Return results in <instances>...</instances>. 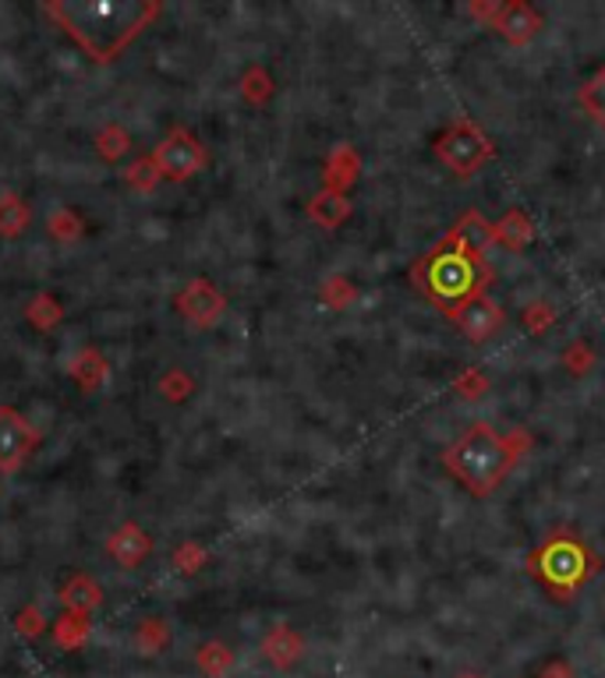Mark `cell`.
I'll list each match as a JSON object with an SVG mask.
<instances>
[{
  "label": "cell",
  "instance_id": "cell-25",
  "mask_svg": "<svg viewBox=\"0 0 605 678\" xmlns=\"http://www.w3.org/2000/svg\"><path fill=\"white\" fill-rule=\"evenodd\" d=\"M234 665H238V654H234L224 639H206L195 650V668L206 678H227Z\"/></svg>",
  "mask_w": 605,
  "mask_h": 678
},
{
  "label": "cell",
  "instance_id": "cell-33",
  "mask_svg": "<svg viewBox=\"0 0 605 678\" xmlns=\"http://www.w3.org/2000/svg\"><path fill=\"white\" fill-rule=\"evenodd\" d=\"M520 321H525V329L531 336H542L552 321H557V311H552V304L549 300H531L525 311H520Z\"/></svg>",
  "mask_w": 605,
  "mask_h": 678
},
{
  "label": "cell",
  "instance_id": "cell-8",
  "mask_svg": "<svg viewBox=\"0 0 605 678\" xmlns=\"http://www.w3.org/2000/svg\"><path fill=\"white\" fill-rule=\"evenodd\" d=\"M43 446V431L14 406H0V473H19Z\"/></svg>",
  "mask_w": 605,
  "mask_h": 678
},
{
  "label": "cell",
  "instance_id": "cell-23",
  "mask_svg": "<svg viewBox=\"0 0 605 678\" xmlns=\"http://www.w3.org/2000/svg\"><path fill=\"white\" fill-rule=\"evenodd\" d=\"M25 321L36 332H54L61 321H64V304L57 294H50V291H40V294H32L25 300Z\"/></svg>",
  "mask_w": 605,
  "mask_h": 678
},
{
  "label": "cell",
  "instance_id": "cell-10",
  "mask_svg": "<svg viewBox=\"0 0 605 678\" xmlns=\"http://www.w3.org/2000/svg\"><path fill=\"white\" fill-rule=\"evenodd\" d=\"M542 25L545 19L538 14L534 4H528V0H503L489 29H496L510 46H528L538 32H542Z\"/></svg>",
  "mask_w": 605,
  "mask_h": 678
},
{
  "label": "cell",
  "instance_id": "cell-3",
  "mask_svg": "<svg viewBox=\"0 0 605 678\" xmlns=\"http://www.w3.org/2000/svg\"><path fill=\"white\" fill-rule=\"evenodd\" d=\"M525 569L552 604H570L598 576L602 558L574 527H552L528 551Z\"/></svg>",
  "mask_w": 605,
  "mask_h": 678
},
{
  "label": "cell",
  "instance_id": "cell-32",
  "mask_svg": "<svg viewBox=\"0 0 605 678\" xmlns=\"http://www.w3.org/2000/svg\"><path fill=\"white\" fill-rule=\"evenodd\" d=\"M318 297H323L326 308L341 311V308H347L350 300H355V286H350V280H344V276H329L323 283V291H318Z\"/></svg>",
  "mask_w": 605,
  "mask_h": 678
},
{
  "label": "cell",
  "instance_id": "cell-27",
  "mask_svg": "<svg viewBox=\"0 0 605 678\" xmlns=\"http://www.w3.org/2000/svg\"><path fill=\"white\" fill-rule=\"evenodd\" d=\"M273 92H277V81H273V75H269L262 64L245 67V75H241V99H245L248 107H266L269 99H273Z\"/></svg>",
  "mask_w": 605,
  "mask_h": 678
},
{
  "label": "cell",
  "instance_id": "cell-13",
  "mask_svg": "<svg viewBox=\"0 0 605 678\" xmlns=\"http://www.w3.org/2000/svg\"><path fill=\"white\" fill-rule=\"evenodd\" d=\"M67 379H72L82 393L99 396L114 382V364L99 347H82L72 353V361H67Z\"/></svg>",
  "mask_w": 605,
  "mask_h": 678
},
{
  "label": "cell",
  "instance_id": "cell-34",
  "mask_svg": "<svg viewBox=\"0 0 605 678\" xmlns=\"http://www.w3.org/2000/svg\"><path fill=\"white\" fill-rule=\"evenodd\" d=\"M563 368L570 371V375H587V371L595 368V350L584 343V339H577V343H570L563 350Z\"/></svg>",
  "mask_w": 605,
  "mask_h": 678
},
{
  "label": "cell",
  "instance_id": "cell-37",
  "mask_svg": "<svg viewBox=\"0 0 605 678\" xmlns=\"http://www.w3.org/2000/svg\"><path fill=\"white\" fill-rule=\"evenodd\" d=\"M457 678H482V675H475V671H461Z\"/></svg>",
  "mask_w": 605,
  "mask_h": 678
},
{
  "label": "cell",
  "instance_id": "cell-22",
  "mask_svg": "<svg viewBox=\"0 0 605 678\" xmlns=\"http://www.w3.org/2000/svg\"><path fill=\"white\" fill-rule=\"evenodd\" d=\"M46 233H50V241L72 248L86 237V216L72 206H54L46 212Z\"/></svg>",
  "mask_w": 605,
  "mask_h": 678
},
{
  "label": "cell",
  "instance_id": "cell-19",
  "mask_svg": "<svg viewBox=\"0 0 605 678\" xmlns=\"http://www.w3.org/2000/svg\"><path fill=\"white\" fill-rule=\"evenodd\" d=\"M32 227V206L19 192H0V237L19 241Z\"/></svg>",
  "mask_w": 605,
  "mask_h": 678
},
{
  "label": "cell",
  "instance_id": "cell-14",
  "mask_svg": "<svg viewBox=\"0 0 605 678\" xmlns=\"http://www.w3.org/2000/svg\"><path fill=\"white\" fill-rule=\"evenodd\" d=\"M443 244H450L453 251L471 254V259H485L489 248L496 244L493 241V223L478 209H467L457 223L450 227V233L443 237Z\"/></svg>",
  "mask_w": 605,
  "mask_h": 678
},
{
  "label": "cell",
  "instance_id": "cell-7",
  "mask_svg": "<svg viewBox=\"0 0 605 678\" xmlns=\"http://www.w3.org/2000/svg\"><path fill=\"white\" fill-rule=\"evenodd\" d=\"M174 311L188 321L192 329L209 332L220 326L227 315V294L209 276H195L174 294Z\"/></svg>",
  "mask_w": 605,
  "mask_h": 678
},
{
  "label": "cell",
  "instance_id": "cell-24",
  "mask_svg": "<svg viewBox=\"0 0 605 678\" xmlns=\"http://www.w3.org/2000/svg\"><path fill=\"white\" fill-rule=\"evenodd\" d=\"M50 633H54V643H57L61 650L75 654V650H82V647H86V643H89V636H93V619L64 612V615L54 619V625H50Z\"/></svg>",
  "mask_w": 605,
  "mask_h": 678
},
{
  "label": "cell",
  "instance_id": "cell-17",
  "mask_svg": "<svg viewBox=\"0 0 605 678\" xmlns=\"http://www.w3.org/2000/svg\"><path fill=\"white\" fill-rule=\"evenodd\" d=\"M350 212H355V206H350V198L341 195V192H326V188H318L312 198H309V206H305V216L312 219L315 227H323V230H336V227H344Z\"/></svg>",
  "mask_w": 605,
  "mask_h": 678
},
{
  "label": "cell",
  "instance_id": "cell-26",
  "mask_svg": "<svg viewBox=\"0 0 605 678\" xmlns=\"http://www.w3.org/2000/svg\"><path fill=\"white\" fill-rule=\"evenodd\" d=\"M121 181H125V188H128L131 195H139V198H142V195H153L160 184H163L160 170L153 166V160H149V156H139V160L125 163Z\"/></svg>",
  "mask_w": 605,
  "mask_h": 678
},
{
  "label": "cell",
  "instance_id": "cell-35",
  "mask_svg": "<svg viewBox=\"0 0 605 678\" xmlns=\"http://www.w3.org/2000/svg\"><path fill=\"white\" fill-rule=\"evenodd\" d=\"M485 375L482 371H464V375L457 379V393H464V400H482L485 396Z\"/></svg>",
  "mask_w": 605,
  "mask_h": 678
},
{
  "label": "cell",
  "instance_id": "cell-28",
  "mask_svg": "<svg viewBox=\"0 0 605 678\" xmlns=\"http://www.w3.org/2000/svg\"><path fill=\"white\" fill-rule=\"evenodd\" d=\"M577 103L581 110L592 117V121L605 131V64L598 67V72L587 78L581 85V92H577Z\"/></svg>",
  "mask_w": 605,
  "mask_h": 678
},
{
  "label": "cell",
  "instance_id": "cell-20",
  "mask_svg": "<svg viewBox=\"0 0 605 678\" xmlns=\"http://www.w3.org/2000/svg\"><path fill=\"white\" fill-rule=\"evenodd\" d=\"M131 643H134V650H139L142 657H156V654H163L174 643V630H171V622H166V619L149 615V619H142L139 625H134Z\"/></svg>",
  "mask_w": 605,
  "mask_h": 678
},
{
  "label": "cell",
  "instance_id": "cell-1",
  "mask_svg": "<svg viewBox=\"0 0 605 678\" xmlns=\"http://www.w3.org/2000/svg\"><path fill=\"white\" fill-rule=\"evenodd\" d=\"M46 19L57 22L61 32L82 54L96 64H114L125 50L153 25L163 4L160 0H99V4H72V0H46Z\"/></svg>",
  "mask_w": 605,
  "mask_h": 678
},
{
  "label": "cell",
  "instance_id": "cell-31",
  "mask_svg": "<svg viewBox=\"0 0 605 678\" xmlns=\"http://www.w3.org/2000/svg\"><path fill=\"white\" fill-rule=\"evenodd\" d=\"M14 630H19V636H25V639H40L50 630V619L40 604H25L22 612L14 615Z\"/></svg>",
  "mask_w": 605,
  "mask_h": 678
},
{
  "label": "cell",
  "instance_id": "cell-11",
  "mask_svg": "<svg viewBox=\"0 0 605 678\" xmlns=\"http://www.w3.org/2000/svg\"><path fill=\"white\" fill-rule=\"evenodd\" d=\"M259 650H262V657H266L269 668L291 671V668L301 665V660H305L309 643H305V636H301L291 622H273V625L266 630V636H262V643H259Z\"/></svg>",
  "mask_w": 605,
  "mask_h": 678
},
{
  "label": "cell",
  "instance_id": "cell-30",
  "mask_svg": "<svg viewBox=\"0 0 605 678\" xmlns=\"http://www.w3.org/2000/svg\"><path fill=\"white\" fill-rule=\"evenodd\" d=\"M156 393L166 403H188L195 396V379L184 368H166L160 375V382H156Z\"/></svg>",
  "mask_w": 605,
  "mask_h": 678
},
{
  "label": "cell",
  "instance_id": "cell-29",
  "mask_svg": "<svg viewBox=\"0 0 605 678\" xmlns=\"http://www.w3.org/2000/svg\"><path fill=\"white\" fill-rule=\"evenodd\" d=\"M171 566H174L177 576H195V572H202L209 566V548L195 537L181 540V545L171 551Z\"/></svg>",
  "mask_w": 605,
  "mask_h": 678
},
{
  "label": "cell",
  "instance_id": "cell-6",
  "mask_svg": "<svg viewBox=\"0 0 605 678\" xmlns=\"http://www.w3.org/2000/svg\"><path fill=\"white\" fill-rule=\"evenodd\" d=\"M149 160H153V166L160 170V177H163L166 184H184V181L198 177L202 170L209 166V149H206V142H202L192 128L174 124V128L166 131L163 139L153 145Z\"/></svg>",
  "mask_w": 605,
  "mask_h": 678
},
{
  "label": "cell",
  "instance_id": "cell-36",
  "mask_svg": "<svg viewBox=\"0 0 605 678\" xmlns=\"http://www.w3.org/2000/svg\"><path fill=\"white\" fill-rule=\"evenodd\" d=\"M538 678H577V671H574V665H570V660L552 657V660H545V665H542Z\"/></svg>",
  "mask_w": 605,
  "mask_h": 678
},
{
  "label": "cell",
  "instance_id": "cell-16",
  "mask_svg": "<svg viewBox=\"0 0 605 678\" xmlns=\"http://www.w3.org/2000/svg\"><path fill=\"white\" fill-rule=\"evenodd\" d=\"M361 177V152L350 142H336L323 163V188L347 195Z\"/></svg>",
  "mask_w": 605,
  "mask_h": 678
},
{
  "label": "cell",
  "instance_id": "cell-15",
  "mask_svg": "<svg viewBox=\"0 0 605 678\" xmlns=\"http://www.w3.org/2000/svg\"><path fill=\"white\" fill-rule=\"evenodd\" d=\"M57 598H61L64 612L93 619L99 608H104V587H99V580H96L93 572H72V576H67V580L61 583Z\"/></svg>",
  "mask_w": 605,
  "mask_h": 678
},
{
  "label": "cell",
  "instance_id": "cell-4",
  "mask_svg": "<svg viewBox=\"0 0 605 678\" xmlns=\"http://www.w3.org/2000/svg\"><path fill=\"white\" fill-rule=\"evenodd\" d=\"M411 280L429 304H435L446 318L457 315L464 304L485 297V286L493 283V269L485 259H471L464 251H453L450 244L429 248L414 262Z\"/></svg>",
  "mask_w": 605,
  "mask_h": 678
},
{
  "label": "cell",
  "instance_id": "cell-2",
  "mask_svg": "<svg viewBox=\"0 0 605 678\" xmlns=\"http://www.w3.org/2000/svg\"><path fill=\"white\" fill-rule=\"evenodd\" d=\"M528 446H531L528 431L514 428V431L503 435L489 420H475L457 442L446 446L443 467H446L450 478L467 491V495L489 499L503 484V478L514 470V463L525 456Z\"/></svg>",
  "mask_w": 605,
  "mask_h": 678
},
{
  "label": "cell",
  "instance_id": "cell-5",
  "mask_svg": "<svg viewBox=\"0 0 605 678\" xmlns=\"http://www.w3.org/2000/svg\"><path fill=\"white\" fill-rule=\"evenodd\" d=\"M435 160H440L453 177H475L478 170L496 160V145L471 117H457L450 121L432 142Z\"/></svg>",
  "mask_w": 605,
  "mask_h": 678
},
{
  "label": "cell",
  "instance_id": "cell-12",
  "mask_svg": "<svg viewBox=\"0 0 605 678\" xmlns=\"http://www.w3.org/2000/svg\"><path fill=\"white\" fill-rule=\"evenodd\" d=\"M104 548L121 569H139V566L149 562V555H153V534H149L142 523L125 520L110 531Z\"/></svg>",
  "mask_w": 605,
  "mask_h": 678
},
{
  "label": "cell",
  "instance_id": "cell-9",
  "mask_svg": "<svg viewBox=\"0 0 605 678\" xmlns=\"http://www.w3.org/2000/svg\"><path fill=\"white\" fill-rule=\"evenodd\" d=\"M450 321L457 326V332L467 339L471 347H482V343H489V339H496L503 329H507V311H503L499 300H493L489 294H485V297H475L471 304H464V308Z\"/></svg>",
  "mask_w": 605,
  "mask_h": 678
},
{
  "label": "cell",
  "instance_id": "cell-21",
  "mask_svg": "<svg viewBox=\"0 0 605 678\" xmlns=\"http://www.w3.org/2000/svg\"><path fill=\"white\" fill-rule=\"evenodd\" d=\"M93 145H96V156H99V160L110 163V166H117V163L128 160V152L134 149V139H131V131H128L121 121H110V124H104V128L96 131Z\"/></svg>",
  "mask_w": 605,
  "mask_h": 678
},
{
  "label": "cell",
  "instance_id": "cell-18",
  "mask_svg": "<svg viewBox=\"0 0 605 678\" xmlns=\"http://www.w3.org/2000/svg\"><path fill=\"white\" fill-rule=\"evenodd\" d=\"M493 241L503 244L507 251H520L534 241V219L525 209H507L493 223Z\"/></svg>",
  "mask_w": 605,
  "mask_h": 678
}]
</instances>
